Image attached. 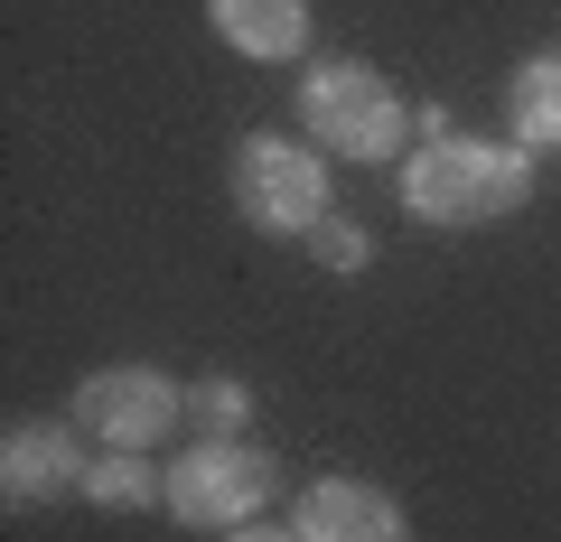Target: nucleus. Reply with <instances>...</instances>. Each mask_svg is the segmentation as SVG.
Wrapping results in <instances>:
<instances>
[{"mask_svg":"<svg viewBox=\"0 0 561 542\" xmlns=\"http://www.w3.org/2000/svg\"><path fill=\"white\" fill-rule=\"evenodd\" d=\"M84 449H76V430H57V422H20L10 430V449H0V496L10 505H47V496H84Z\"/></svg>","mask_w":561,"mask_h":542,"instance_id":"7","label":"nucleus"},{"mask_svg":"<svg viewBox=\"0 0 561 542\" xmlns=\"http://www.w3.org/2000/svg\"><path fill=\"white\" fill-rule=\"evenodd\" d=\"M225 542H300V533H262V523H234Z\"/></svg>","mask_w":561,"mask_h":542,"instance_id":"13","label":"nucleus"},{"mask_svg":"<svg viewBox=\"0 0 561 542\" xmlns=\"http://www.w3.org/2000/svg\"><path fill=\"white\" fill-rule=\"evenodd\" d=\"M187 412H206V430H234L243 412H253V402H243V383H206V393L187 402Z\"/></svg>","mask_w":561,"mask_h":542,"instance_id":"11","label":"nucleus"},{"mask_svg":"<svg viewBox=\"0 0 561 542\" xmlns=\"http://www.w3.org/2000/svg\"><path fill=\"white\" fill-rule=\"evenodd\" d=\"M300 122L319 131V150H337V160H393L402 94L375 76V66L337 57V66H319V76L300 84Z\"/></svg>","mask_w":561,"mask_h":542,"instance_id":"2","label":"nucleus"},{"mask_svg":"<svg viewBox=\"0 0 561 542\" xmlns=\"http://www.w3.org/2000/svg\"><path fill=\"white\" fill-rule=\"evenodd\" d=\"M84 496L94 505H160V477L140 468V449H103V459L84 468Z\"/></svg>","mask_w":561,"mask_h":542,"instance_id":"10","label":"nucleus"},{"mask_svg":"<svg viewBox=\"0 0 561 542\" xmlns=\"http://www.w3.org/2000/svg\"><path fill=\"white\" fill-rule=\"evenodd\" d=\"M187 412V393L169 374H150V365H113V374H84L76 393V422L94 430L103 449H150L169 440V422Z\"/></svg>","mask_w":561,"mask_h":542,"instance_id":"5","label":"nucleus"},{"mask_svg":"<svg viewBox=\"0 0 561 542\" xmlns=\"http://www.w3.org/2000/svg\"><path fill=\"white\" fill-rule=\"evenodd\" d=\"M515 141L524 150H561V57H534L515 76Z\"/></svg>","mask_w":561,"mask_h":542,"instance_id":"9","label":"nucleus"},{"mask_svg":"<svg viewBox=\"0 0 561 542\" xmlns=\"http://www.w3.org/2000/svg\"><path fill=\"white\" fill-rule=\"evenodd\" d=\"M206 20H216L225 47H243V57H300L309 47V0H206Z\"/></svg>","mask_w":561,"mask_h":542,"instance_id":"8","label":"nucleus"},{"mask_svg":"<svg viewBox=\"0 0 561 542\" xmlns=\"http://www.w3.org/2000/svg\"><path fill=\"white\" fill-rule=\"evenodd\" d=\"M319 253L337 262V272H365V234H356V224H337V216L319 224Z\"/></svg>","mask_w":561,"mask_h":542,"instance_id":"12","label":"nucleus"},{"mask_svg":"<svg viewBox=\"0 0 561 542\" xmlns=\"http://www.w3.org/2000/svg\"><path fill=\"white\" fill-rule=\"evenodd\" d=\"M234 197H243V216H253L262 234H319L328 224V169H319V150H300V141H243Z\"/></svg>","mask_w":561,"mask_h":542,"instance_id":"4","label":"nucleus"},{"mask_svg":"<svg viewBox=\"0 0 561 542\" xmlns=\"http://www.w3.org/2000/svg\"><path fill=\"white\" fill-rule=\"evenodd\" d=\"M160 505L179 523H216V533H234V523H253L262 505H272V459L243 449V440H206V449H187V459H169Z\"/></svg>","mask_w":561,"mask_h":542,"instance_id":"3","label":"nucleus"},{"mask_svg":"<svg viewBox=\"0 0 561 542\" xmlns=\"http://www.w3.org/2000/svg\"><path fill=\"white\" fill-rule=\"evenodd\" d=\"M290 533H300V542H412V523H402V505L383 496V486L319 477L300 496V515H290Z\"/></svg>","mask_w":561,"mask_h":542,"instance_id":"6","label":"nucleus"},{"mask_svg":"<svg viewBox=\"0 0 561 542\" xmlns=\"http://www.w3.org/2000/svg\"><path fill=\"white\" fill-rule=\"evenodd\" d=\"M534 197V150H496L468 141V131H431V141L402 160V206L421 224H496Z\"/></svg>","mask_w":561,"mask_h":542,"instance_id":"1","label":"nucleus"}]
</instances>
